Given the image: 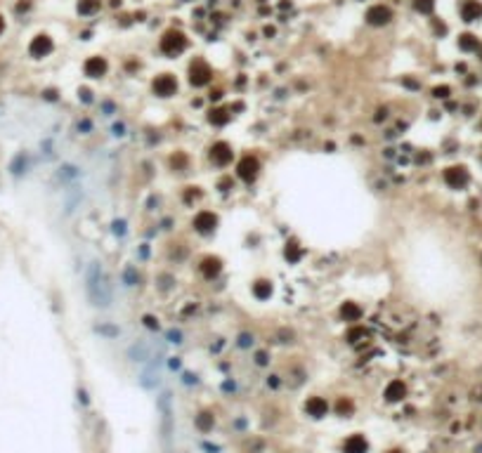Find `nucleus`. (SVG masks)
I'll use <instances>...</instances> for the list:
<instances>
[{
  "label": "nucleus",
  "instance_id": "nucleus-1",
  "mask_svg": "<svg viewBox=\"0 0 482 453\" xmlns=\"http://www.w3.org/2000/svg\"><path fill=\"white\" fill-rule=\"evenodd\" d=\"M187 36L182 31H177V29H171V31H166L161 36V52L168 54V57H177L180 52L187 50Z\"/></svg>",
  "mask_w": 482,
  "mask_h": 453
},
{
  "label": "nucleus",
  "instance_id": "nucleus-2",
  "mask_svg": "<svg viewBox=\"0 0 482 453\" xmlns=\"http://www.w3.org/2000/svg\"><path fill=\"white\" fill-rule=\"evenodd\" d=\"M211 78H213V71H211V66L206 64L201 57H196L192 64H189V83L194 87H204L211 83Z\"/></svg>",
  "mask_w": 482,
  "mask_h": 453
},
{
  "label": "nucleus",
  "instance_id": "nucleus-3",
  "mask_svg": "<svg viewBox=\"0 0 482 453\" xmlns=\"http://www.w3.org/2000/svg\"><path fill=\"white\" fill-rule=\"evenodd\" d=\"M236 175L241 182H256L258 175H260V161L256 156H244L236 163Z\"/></svg>",
  "mask_w": 482,
  "mask_h": 453
},
{
  "label": "nucleus",
  "instance_id": "nucleus-4",
  "mask_svg": "<svg viewBox=\"0 0 482 453\" xmlns=\"http://www.w3.org/2000/svg\"><path fill=\"white\" fill-rule=\"evenodd\" d=\"M151 90L159 97H173L177 92V78L173 74H159L154 78V83H151Z\"/></svg>",
  "mask_w": 482,
  "mask_h": 453
},
{
  "label": "nucleus",
  "instance_id": "nucleus-5",
  "mask_svg": "<svg viewBox=\"0 0 482 453\" xmlns=\"http://www.w3.org/2000/svg\"><path fill=\"white\" fill-rule=\"evenodd\" d=\"M442 177H444V182L449 184L451 189H463V187H468V182H471V175H468V170L463 165H449V168H444Z\"/></svg>",
  "mask_w": 482,
  "mask_h": 453
},
{
  "label": "nucleus",
  "instance_id": "nucleus-6",
  "mask_svg": "<svg viewBox=\"0 0 482 453\" xmlns=\"http://www.w3.org/2000/svg\"><path fill=\"white\" fill-rule=\"evenodd\" d=\"M215 226H218V215L215 213H211V210L196 213V217H194V229L199 234H213Z\"/></svg>",
  "mask_w": 482,
  "mask_h": 453
},
{
  "label": "nucleus",
  "instance_id": "nucleus-7",
  "mask_svg": "<svg viewBox=\"0 0 482 453\" xmlns=\"http://www.w3.org/2000/svg\"><path fill=\"white\" fill-rule=\"evenodd\" d=\"M232 158H234V151H232V147H229L227 142H215L213 147H211V161H213L215 165L225 168Z\"/></svg>",
  "mask_w": 482,
  "mask_h": 453
},
{
  "label": "nucleus",
  "instance_id": "nucleus-8",
  "mask_svg": "<svg viewBox=\"0 0 482 453\" xmlns=\"http://www.w3.org/2000/svg\"><path fill=\"white\" fill-rule=\"evenodd\" d=\"M390 19H393V10L388 5H374L366 10V22L374 26H386Z\"/></svg>",
  "mask_w": 482,
  "mask_h": 453
},
{
  "label": "nucleus",
  "instance_id": "nucleus-9",
  "mask_svg": "<svg viewBox=\"0 0 482 453\" xmlns=\"http://www.w3.org/2000/svg\"><path fill=\"white\" fill-rule=\"evenodd\" d=\"M326 411H329V404H326L324 397H307V401H305V413L307 415H312V418H324Z\"/></svg>",
  "mask_w": 482,
  "mask_h": 453
},
{
  "label": "nucleus",
  "instance_id": "nucleus-10",
  "mask_svg": "<svg viewBox=\"0 0 482 453\" xmlns=\"http://www.w3.org/2000/svg\"><path fill=\"white\" fill-rule=\"evenodd\" d=\"M482 17V2L478 0H463L461 5V19L463 22H478Z\"/></svg>",
  "mask_w": 482,
  "mask_h": 453
},
{
  "label": "nucleus",
  "instance_id": "nucleus-11",
  "mask_svg": "<svg viewBox=\"0 0 482 453\" xmlns=\"http://www.w3.org/2000/svg\"><path fill=\"white\" fill-rule=\"evenodd\" d=\"M338 316L348 321V324H357L359 319H362V307L357 304V302H343L341 304V309H338Z\"/></svg>",
  "mask_w": 482,
  "mask_h": 453
},
{
  "label": "nucleus",
  "instance_id": "nucleus-12",
  "mask_svg": "<svg viewBox=\"0 0 482 453\" xmlns=\"http://www.w3.org/2000/svg\"><path fill=\"white\" fill-rule=\"evenodd\" d=\"M52 47H54L52 38H47V36H36V38L31 40V47H29V50H31L33 57H38V59H41V57H45V54L52 52Z\"/></svg>",
  "mask_w": 482,
  "mask_h": 453
},
{
  "label": "nucleus",
  "instance_id": "nucleus-13",
  "mask_svg": "<svg viewBox=\"0 0 482 453\" xmlns=\"http://www.w3.org/2000/svg\"><path fill=\"white\" fill-rule=\"evenodd\" d=\"M83 69H86V74L90 76V78H102V76L107 74L109 64H107V59H104V57H90Z\"/></svg>",
  "mask_w": 482,
  "mask_h": 453
},
{
  "label": "nucleus",
  "instance_id": "nucleus-14",
  "mask_svg": "<svg viewBox=\"0 0 482 453\" xmlns=\"http://www.w3.org/2000/svg\"><path fill=\"white\" fill-rule=\"evenodd\" d=\"M199 269H201V274H204V276H208V279H215V276L222 271V260L215 258V255H208V258L201 260Z\"/></svg>",
  "mask_w": 482,
  "mask_h": 453
},
{
  "label": "nucleus",
  "instance_id": "nucleus-15",
  "mask_svg": "<svg viewBox=\"0 0 482 453\" xmlns=\"http://www.w3.org/2000/svg\"><path fill=\"white\" fill-rule=\"evenodd\" d=\"M407 397V382L404 380H393V382H388L386 387V401H402Z\"/></svg>",
  "mask_w": 482,
  "mask_h": 453
},
{
  "label": "nucleus",
  "instance_id": "nucleus-16",
  "mask_svg": "<svg viewBox=\"0 0 482 453\" xmlns=\"http://www.w3.org/2000/svg\"><path fill=\"white\" fill-rule=\"evenodd\" d=\"M369 451V442L362 434H350L343 444V453H366Z\"/></svg>",
  "mask_w": 482,
  "mask_h": 453
},
{
  "label": "nucleus",
  "instance_id": "nucleus-17",
  "mask_svg": "<svg viewBox=\"0 0 482 453\" xmlns=\"http://www.w3.org/2000/svg\"><path fill=\"white\" fill-rule=\"evenodd\" d=\"M232 109H227V107H215L211 109V113H208V123L211 125H227L229 123V118H232V113H229Z\"/></svg>",
  "mask_w": 482,
  "mask_h": 453
},
{
  "label": "nucleus",
  "instance_id": "nucleus-18",
  "mask_svg": "<svg viewBox=\"0 0 482 453\" xmlns=\"http://www.w3.org/2000/svg\"><path fill=\"white\" fill-rule=\"evenodd\" d=\"M284 258H286V262H291V264H296V262L303 258V248H300V243L296 241V238H291L289 243L284 246Z\"/></svg>",
  "mask_w": 482,
  "mask_h": 453
},
{
  "label": "nucleus",
  "instance_id": "nucleus-19",
  "mask_svg": "<svg viewBox=\"0 0 482 453\" xmlns=\"http://www.w3.org/2000/svg\"><path fill=\"white\" fill-rule=\"evenodd\" d=\"M459 47L463 50V52H475V50H480V40H478L473 33H461Z\"/></svg>",
  "mask_w": 482,
  "mask_h": 453
},
{
  "label": "nucleus",
  "instance_id": "nucleus-20",
  "mask_svg": "<svg viewBox=\"0 0 482 453\" xmlns=\"http://www.w3.org/2000/svg\"><path fill=\"white\" fill-rule=\"evenodd\" d=\"M253 295H256L258 300H269L272 298V283L265 279H260L253 283Z\"/></svg>",
  "mask_w": 482,
  "mask_h": 453
},
{
  "label": "nucleus",
  "instance_id": "nucleus-21",
  "mask_svg": "<svg viewBox=\"0 0 482 453\" xmlns=\"http://www.w3.org/2000/svg\"><path fill=\"white\" fill-rule=\"evenodd\" d=\"M333 409H336L338 415L348 418V415H352V413H354V404L348 399V397H341V399H336V406H333Z\"/></svg>",
  "mask_w": 482,
  "mask_h": 453
},
{
  "label": "nucleus",
  "instance_id": "nucleus-22",
  "mask_svg": "<svg viewBox=\"0 0 482 453\" xmlns=\"http://www.w3.org/2000/svg\"><path fill=\"white\" fill-rule=\"evenodd\" d=\"M99 0H78V14H83V17H90V14H95L99 10Z\"/></svg>",
  "mask_w": 482,
  "mask_h": 453
},
{
  "label": "nucleus",
  "instance_id": "nucleus-23",
  "mask_svg": "<svg viewBox=\"0 0 482 453\" xmlns=\"http://www.w3.org/2000/svg\"><path fill=\"white\" fill-rule=\"evenodd\" d=\"M213 425H215V420L208 411H201V413L196 415V427H199L201 432H211L213 430Z\"/></svg>",
  "mask_w": 482,
  "mask_h": 453
},
{
  "label": "nucleus",
  "instance_id": "nucleus-24",
  "mask_svg": "<svg viewBox=\"0 0 482 453\" xmlns=\"http://www.w3.org/2000/svg\"><path fill=\"white\" fill-rule=\"evenodd\" d=\"M414 10L421 14H430L435 10V0H414Z\"/></svg>",
  "mask_w": 482,
  "mask_h": 453
},
{
  "label": "nucleus",
  "instance_id": "nucleus-25",
  "mask_svg": "<svg viewBox=\"0 0 482 453\" xmlns=\"http://www.w3.org/2000/svg\"><path fill=\"white\" fill-rule=\"evenodd\" d=\"M449 95H451V87L449 85H435V87H433V97L447 99Z\"/></svg>",
  "mask_w": 482,
  "mask_h": 453
},
{
  "label": "nucleus",
  "instance_id": "nucleus-26",
  "mask_svg": "<svg viewBox=\"0 0 482 453\" xmlns=\"http://www.w3.org/2000/svg\"><path fill=\"white\" fill-rule=\"evenodd\" d=\"M171 165H173V170L184 168V165H187V156H184V153H175V156L171 158Z\"/></svg>",
  "mask_w": 482,
  "mask_h": 453
},
{
  "label": "nucleus",
  "instance_id": "nucleus-27",
  "mask_svg": "<svg viewBox=\"0 0 482 453\" xmlns=\"http://www.w3.org/2000/svg\"><path fill=\"white\" fill-rule=\"evenodd\" d=\"M364 335H366L364 328H352L348 333V342H359V338H364Z\"/></svg>",
  "mask_w": 482,
  "mask_h": 453
},
{
  "label": "nucleus",
  "instance_id": "nucleus-28",
  "mask_svg": "<svg viewBox=\"0 0 482 453\" xmlns=\"http://www.w3.org/2000/svg\"><path fill=\"white\" fill-rule=\"evenodd\" d=\"M433 29H435V33H438V36H444V33H447V26L439 22V19H433Z\"/></svg>",
  "mask_w": 482,
  "mask_h": 453
},
{
  "label": "nucleus",
  "instance_id": "nucleus-29",
  "mask_svg": "<svg viewBox=\"0 0 482 453\" xmlns=\"http://www.w3.org/2000/svg\"><path fill=\"white\" fill-rule=\"evenodd\" d=\"M256 364H258V366H265V364H267V352H258V354H256Z\"/></svg>",
  "mask_w": 482,
  "mask_h": 453
},
{
  "label": "nucleus",
  "instance_id": "nucleus-30",
  "mask_svg": "<svg viewBox=\"0 0 482 453\" xmlns=\"http://www.w3.org/2000/svg\"><path fill=\"white\" fill-rule=\"evenodd\" d=\"M81 99H83V102H92V90H88V87H81Z\"/></svg>",
  "mask_w": 482,
  "mask_h": 453
},
{
  "label": "nucleus",
  "instance_id": "nucleus-31",
  "mask_svg": "<svg viewBox=\"0 0 482 453\" xmlns=\"http://www.w3.org/2000/svg\"><path fill=\"white\" fill-rule=\"evenodd\" d=\"M142 321H144V326H149V328H159V324H156V319H154V316H144Z\"/></svg>",
  "mask_w": 482,
  "mask_h": 453
},
{
  "label": "nucleus",
  "instance_id": "nucleus-32",
  "mask_svg": "<svg viewBox=\"0 0 482 453\" xmlns=\"http://www.w3.org/2000/svg\"><path fill=\"white\" fill-rule=\"evenodd\" d=\"M404 85L411 87V90H418V87H421L418 85V80H414V78H404Z\"/></svg>",
  "mask_w": 482,
  "mask_h": 453
},
{
  "label": "nucleus",
  "instance_id": "nucleus-33",
  "mask_svg": "<svg viewBox=\"0 0 482 453\" xmlns=\"http://www.w3.org/2000/svg\"><path fill=\"white\" fill-rule=\"evenodd\" d=\"M218 187H220V191H222V189H229V187H232V182H229V177H222V180L218 182Z\"/></svg>",
  "mask_w": 482,
  "mask_h": 453
},
{
  "label": "nucleus",
  "instance_id": "nucleus-34",
  "mask_svg": "<svg viewBox=\"0 0 482 453\" xmlns=\"http://www.w3.org/2000/svg\"><path fill=\"white\" fill-rule=\"evenodd\" d=\"M416 161H418V163H426V161H433V156H430V153H418V156H416Z\"/></svg>",
  "mask_w": 482,
  "mask_h": 453
},
{
  "label": "nucleus",
  "instance_id": "nucleus-35",
  "mask_svg": "<svg viewBox=\"0 0 482 453\" xmlns=\"http://www.w3.org/2000/svg\"><path fill=\"white\" fill-rule=\"evenodd\" d=\"M277 385H279L277 376H269V387H277Z\"/></svg>",
  "mask_w": 482,
  "mask_h": 453
},
{
  "label": "nucleus",
  "instance_id": "nucleus-36",
  "mask_svg": "<svg viewBox=\"0 0 482 453\" xmlns=\"http://www.w3.org/2000/svg\"><path fill=\"white\" fill-rule=\"evenodd\" d=\"M0 31H2V19H0Z\"/></svg>",
  "mask_w": 482,
  "mask_h": 453
},
{
  "label": "nucleus",
  "instance_id": "nucleus-37",
  "mask_svg": "<svg viewBox=\"0 0 482 453\" xmlns=\"http://www.w3.org/2000/svg\"><path fill=\"white\" fill-rule=\"evenodd\" d=\"M388 453H399V451H397V449H395V451H388Z\"/></svg>",
  "mask_w": 482,
  "mask_h": 453
},
{
  "label": "nucleus",
  "instance_id": "nucleus-38",
  "mask_svg": "<svg viewBox=\"0 0 482 453\" xmlns=\"http://www.w3.org/2000/svg\"><path fill=\"white\" fill-rule=\"evenodd\" d=\"M480 59H482V45H480Z\"/></svg>",
  "mask_w": 482,
  "mask_h": 453
}]
</instances>
